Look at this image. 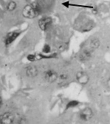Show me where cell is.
<instances>
[{
  "instance_id": "obj_13",
  "label": "cell",
  "mask_w": 110,
  "mask_h": 124,
  "mask_svg": "<svg viewBox=\"0 0 110 124\" xmlns=\"http://www.w3.org/2000/svg\"><path fill=\"white\" fill-rule=\"evenodd\" d=\"M77 105H78V102L76 101H72L68 103V104L67 106V108H72L73 107L76 106Z\"/></svg>"
},
{
  "instance_id": "obj_9",
  "label": "cell",
  "mask_w": 110,
  "mask_h": 124,
  "mask_svg": "<svg viewBox=\"0 0 110 124\" xmlns=\"http://www.w3.org/2000/svg\"><path fill=\"white\" fill-rule=\"evenodd\" d=\"M93 51L90 49H84L79 55V59L81 61H86L90 59Z\"/></svg>"
},
{
  "instance_id": "obj_12",
  "label": "cell",
  "mask_w": 110,
  "mask_h": 124,
  "mask_svg": "<svg viewBox=\"0 0 110 124\" xmlns=\"http://www.w3.org/2000/svg\"><path fill=\"white\" fill-rule=\"evenodd\" d=\"M16 7H17V3L13 1H10L7 4L6 6L7 10H8L9 11H13L14 10Z\"/></svg>"
},
{
  "instance_id": "obj_11",
  "label": "cell",
  "mask_w": 110,
  "mask_h": 124,
  "mask_svg": "<svg viewBox=\"0 0 110 124\" xmlns=\"http://www.w3.org/2000/svg\"><path fill=\"white\" fill-rule=\"evenodd\" d=\"M100 45V41L97 38L92 39L90 42V48L93 51L99 47Z\"/></svg>"
},
{
  "instance_id": "obj_2",
  "label": "cell",
  "mask_w": 110,
  "mask_h": 124,
  "mask_svg": "<svg viewBox=\"0 0 110 124\" xmlns=\"http://www.w3.org/2000/svg\"><path fill=\"white\" fill-rule=\"evenodd\" d=\"M79 30L84 31L91 30L93 28V22L91 21L86 18H81L76 21L75 25Z\"/></svg>"
},
{
  "instance_id": "obj_3",
  "label": "cell",
  "mask_w": 110,
  "mask_h": 124,
  "mask_svg": "<svg viewBox=\"0 0 110 124\" xmlns=\"http://www.w3.org/2000/svg\"><path fill=\"white\" fill-rule=\"evenodd\" d=\"M93 116V110L90 107H85L80 111L79 114V118L84 122H88L91 120Z\"/></svg>"
},
{
  "instance_id": "obj_16",
  "label": "cell",
  "mask_w": 110,
  "mask_h": 124,
  "mask_svg": "<svg viewBox=\"0 0 110 124\" xmlns=\"http://www.w3.org/2000/svg\"><path fill=\"white\" fill-rule=\"evenodd\" d=\"M67 76L66 75V74H62L60 76H59V79L62 80H65L67 79Z\"/></svg>"
},
{
  "instance_id": "obj_5",
  "label": "cell",
  "mask_w": 110,
  "mask_h": 124,
  "mask_svg": "<svg viewBox=\"0 0 110 124\" xmlns=\"http://www.w3.org/2000/svg\"><path fill=\"white\" fill-rule=\"evenodd\" d=\"M52 23V20L50 17H44L39 21V26L40 30L45 31L49 28Z\"/></svg>"
},
{
  "instance_id": "obj_7",
  "label": "cell",
  "mask_w": 110,
  "mask_h": 124,
  "mask_svg": "<svg viewBox=\"0 0 110 124\" xmlns=\"http://www.w3.org/2000/svg\"><path fill=\"white\" fill-rule=\"evenodd\" d=\"M14 120V116L10 112L4 113L1 117V123L4 124H12Z\"/></svg>"
},
{
  "instance_id": "obj_6",
  "label": "cell",
  "mask_w": 110,
  "mask_h": 124,
  "mask_svg": "<svg viewBox=\"0 0 110 124\" xmlns=\"http://www.w3.org/2000/svg\"><path fill=\"white\" fill-rule=\"evenodd\" d=\"M58 74L54 70H48L45 73V78L50 83H53V82L56 81L58 79Z\"/></svg>"
},
{
  "instance_id": "obj_1",
  "label": "cell",
  "mask_w": 110,
  "mask_h": 124,
  "mask_svg": "<svg viewBox=\"0 0 110 124\" xmlns=\"http://www.w3.org/2000/svg\"><path fill=\"white\" fill-rule=\"evenodd\" d=\"M39 14V9L36 5L28 4L24 7L22 10V15L27 19H33Z\"/></svg>"
},
{
  "instance_id": "obj_10",
  "label": "cell",
  "mask_w": 110,
  "mask_h": 124,
  "mask_svg": "<svg viewBox=\"0 0 110 124\" xmlns=\"http://www.w3.org/2000/svg\"><path fill=\"white\" fill-rule=\"evenodd\" d=\"M26 74L27 76L31 78L35 77L38 75V70L35 66L30 65L28 67L26 70Z\"/></svg>"
},
{
  "instance_id": "obj_8",
  "label": "cell",
  "mask_w": 110,
  "mask_h": 124,
  "mask_svg": "<svg viewBox=\"0 0 110 124\" xmlns=\"http://www.w3.org/2000/svg\"><path fill=\"white\" fill-rule=\"evenodd\" d=\"M19 32L17 31H13L8 33L5 38V44L8 45L13 43V41L18 38V37H19Z\"/></svg>"
},
{
  "instance_id": "obj_4",
  "label": "cell",
  "mask_w": 110,
  "mask_h": 124,
  "mask_svg": "<svg viewBox=\"0 0 110 124\" xmlns=\"http://www.w3.org/2000/svg\"><path fill=\"white\" fill-rule=\"evenodd\" d=\"M76 78L77 82L80 85H87L90 80V77L88 74L84 71H79L77 73Z\"/></svg>"
},
{
  "instance_id": "obj_14",
  "label": "cell",
  "mask_w": 110,
  "mask_h": 124,
  "mask_svg": "<svg viewBox=\"0 0 110 124\" xmlns=\"http://www.w3.org/2000/svg\"><path fill=\"white\" fill-rule=\"evenodd\" d=\"M51 48L48 45H45L43 48V51L45 53H49L50 52Z\"/></svg>"
},
{
  "instance_id": "obj_17",
  "label": "cell",
  "mask_w": 110,
  "mask_h": 124,
  "mask_svg": "<svg viewBox=\"0 0 110 124\" xmlns=\"http://www.w3.org/2000/svg\"><path fill=\"white\" fill-rule=\"evenodd\" d=\"M107 86H108V89L110 90V77L109 78L108 80H107Z\"/></svg>"
},
{
  "instance_id": "obj_15",
  "label": "cell",
  "mask_w": 110,
  "mask_h": 124,
  "mask_svg": "<svg viewBox=\"0 0 110 124\" xmlns=\"http://www.w3.org/2000/svg\"><path fill=\"white\" fill-rule=\"evenodd\" d=\"M35 56L34 55H29L27 56V59L30 61H33L35 60Z\"/></svg>"
}]
</instances>
